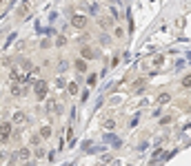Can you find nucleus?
<instances>
[{"instance_id":"nucleus-1","label":"nucleus","mask_w":191,"mask_h":166,"mask_svg":"<svg viewBox=\"0 0 191 166\" xmlns=\"http://www.w3.org/2000/svg\"><path fill=\"white\" fill-rule=\"evenodd\" d=\"M33 91H36V98L38 100H44V98H47V91H49L47 80H38V82L33 84Z\"/></svg>"},{"instance_id":"nucleus-2","label":"nucleus","mask_w":191,"mask_h":166,"mask_svg":"<svg viewBox=\"0 0 191 166\" xmlns=\"http://www.w3.org/2000/svg\"><path fill=\"white\" fill-rule=\"evenodd\" d=\"M9 137H11V122L0 124V144H7Z\"/></svg>"},{"instance_id":"nucleus-3","label":"nucleus","mask_w":191,"mask_h":166,"mask_svg":"<svg viewBox=\"0 0 191 166\" xmlns=\"http://www.w3.org/2000/svg\"><path fill=\"white\" fill-rule=\"evenodd\" d=\"M71 25H74L76 29H85V27H87V16H80V13H76L74 18H71Z\"/></svg>"},{"instance_id":"nucleus-4","label":"nucleus","mask_w":191,"mask_h":166,"mask_svg":"<svg viewBox=\"0 0 191 166\" xmlns=\"http://www.w3.org/2000/svg\"><path fill=\"white\" fill-rule=\"evenodd\" d=\"M27 122V115L22 111H16L14 115H11V126H20V124H25Z\"/></svg>"},{"instance_id":"nucleus-5","label":"nucleus","mask_w":191,"mask_h":166,"mask_svg":"<svg viewBox=\"0 0 191 166\" xmlns=\"http://www.w3.org/2000/svg\"><path fill=\"white\" fill-rule=\"evenodd\" d=\"M80 55H82V60H93V58H98V53L91 49V47H82V51H80Z\"/></svg>"},{"instance_id":"nucleus-6","label":"nucleus","mask_w":191,"mask_h":166,"mask_svg":"<svg viewBox=\"0 0 191 166\" xmlns=\"http://www.w3.org/2000/svg\"><path fill=\"white\" fill-rule=\"evenodd\" d=\"M74 67H76V71H78V73H87V62L82 60V58L74 60Z\"/></svg>"},{"instance_id":"nucleus-7","label":"nucleus","mask_w":191,"mask_h":166,"mask_svg":"<svg viewBox=\"0 0 191 166\" xmlns=\"http://www.w3.org/2000/svg\"><path fill=\"white\" fill-rule=\"evenodd\" d=\"M29 155H31V151L27 146H22L18 153H16V159H29Z\"/></svg>"},{"instance_id":"nucleus-8","label":"nucleus","mask_w":191,"mask_h":166,"mask_svg":"<svg viewBox=\"0 0 191 166\" xmlns=\"http://www.w3.org/2000/svg\"><path fill=\"white\" fill-rule=\"evenodd\" d=\"M169 100H171V93H167V91H165V93H160L158 98H156V102H158V104H167Z\"/></svg>"},{"instance_id":"nucleus-9","label":"nucleus","mask_w":191,"mask_h":166,"mask_svg":"<svg viewBox=\"0 0 191 166\" xmlns=\"http://www.w3.org/2000/svg\"><path fill=\"white\" fill-rule=\"evenodd\" d=\"M51 126H49V124H44V126H40V137H51Z\"/></svg>"},{"instance_id":"nucleus-10","label":"nucleus","mask_w":191,"mask_h":166,"mask_svg":"<svg viewBox=\"0 0 191 166\" xmlns=\"http://www.w3.org/2000/svg\"><path fill=\"white\" fill-rule=\"evenodd\" d=\"M11 93H14L16 98H20V95L25 93V89H22V84H14V87H11Z\"/></svg>"},{"instance_id":"nucleus-11","label":"nucleus","mask_w":191,"mask_h":166,"mask_svg":"<svg viewBox=\"0 0 191 166\" xmlns=\"http://www.w3.org/2000/svg\"><path fill=\"white\" fill-rule=\"evenodd\" d=\"M29 142H31V146H36V148H38V146H40V142H42V137H40V135H31V137H29Z\"/></svg>"},{"instance_id":"nucleus-12","label":"nucleus","mask_w":191,"mask_h":166,"mask_svg":"<svg viewBox=\"0 0 191 166\" xmlns=\"http://www.w3.org/2000/svg\"><path fill=\"white\" fill-rule=\"evenodd\" d=\"M47 111H58V104H56V100H53V98H49V100H47Z\"/></svg>"},{"instance_id":"nucleus-13","label":"nucleus","mask_w":191,"mask_h":166,"mask_svg":"<svg viewBox=\"0 0 191 166\" xmlns=\"http://www.w3.org/2000/svg\"><path fill=\"white\" fill-rule=\"evenodd\" d=\"M144 84H147V82H144V80H138V82H136V84H133V91H138V93H142V89H144Z\"/></svg>"},{"instance_id":"nucleus-14","label":"nucleus","mask_w":191,"mask_h":166,"mask_svg":"<svg viewBox=\"0 0 191 166\" xmlns=\"http://www.w3.org/2000/svg\"><path fill=\"white\" fill-rule=\"evenodd\" d=\"M67 91H69V95H76V93H78V84H76V82H69Z\"/></svg>"},{"instance_id":"nucleus-15","label":"nucleus","mask_w":191,"mask_h":166,"mask_svg":"<svg viewBox=\"0 0 191 166\" xmlns=\"http://www.w3.org/2000/svg\"><path fill=\"white\" fill-rule=\"evenodd\" d=\"M182 87L191 89V73H189V76H184V78H182Z\"/></svg>"},{"instance_id":"nucleus-16","label":"nucleus","mask_w":191,"mask_h":166,"mask_svg":"<svg viewBox=\"0 0 191 166\" xmlns=\"http://www.w3.org/2000/svg\"><path fill=\"white\" fill-rule=\"evenodd\" d=\"M105 129L107 131H114L116 129V122H114V120H107V122H105Z\"/></svg>"},{"instance_id":"nucleus-17","label":"nucleus","mask_w":191,"mask_h":166,"mask_svg":"<svg viewBox=\"0 0 191 166\" xmlns=\"http://www.w3.org/2000/svg\"><path fill=\"white\" fill-rule=\"evenodd\" d=\"M162 62H165V55H156V60H153V67H162Z\"/></svg>"},{"instance_id":"nucleus-18","label":"nucleus","mask_w":191,"mask_h":166,"mask_svg":"<svg viewBox=\"0 0 191 166\" xmlns=\"http://www.w3.org/2000/svg\"><path fill=\"white\" fill-rule=\"evenodd\" d=\"M65 44H67V38H58L56 40V47H65Z\"/></svg>"},{"instance_id":"nucleus-19","label":"nucleus","mask_w":191,"mask_h":166,"mask_svg":"<svg viewBox=\"0 0 191 166\" xmlns=\"http://www.w3.org/2000/svg\"><path fill=\"white\" fill-rule=\"evenodd\" d=\"M36 157H44V148H42V146L36 148Z\"/></svg>"},{"instance_id":"nucleus-20","label":"nucleus","mask_w":191,"mask_h":166,"mask_svg":"<svg viewBox=\"0 0 191 166\" xmlns=\"http://www.w3.org/2000/svg\"><path fill=\"white\" fill-rule=\"evenodd\" d=\"M100 25H102V27H111V18H102V20H100Z\"/></svg>"},{"instance_id":"nucleus-21","label":"nucleus","mask_w":191,"mask_h":166,"mask_svg":"<svg viewBox=\"0 0 191 166\" xmlns=\"http://www.w3.org/2000/svg\"><path fill=\"white\" fill-rule=\"evenodd\" d=\"M40 47H42V49H47V47H51V40H42V42H40Z\"/></svg>"},{"instance_id":"nucleus-22","label":"nucleus","mask_w":191,"mask_h":166,"mask_svg":"<svg viewBox=\"0 0 191 166\" xmlns=\"http://www.w3.org/2000/svg\"><path fill=\"white\" fill-rule=\"evenodd\" d=\"M122 36H125V31H122V29H118V27H116V38H122Z\"/></svg>"},{"instance_id":"nucleus-23","label":"nucleus","mask_w":191,"mask_h":166,"mask_svg":"<svg viewBox=\"0 0 191 166\" xmlns=\"http://www.w3.org/2000/svg\"><path fill=\"white\" fill-rule=\"evenodd\" d=\"M27 166H36V164H27Z\"/></svg>"}]
</instances>
